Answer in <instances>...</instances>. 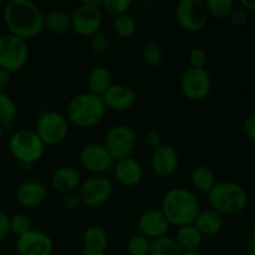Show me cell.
I'll use <instances>...</instances> for the list:
<instances>
[{
	"instance_id": "cell-39",
	"label": "cell",
	"mask_w": 255,
	"mask_h": 255,
	"mask_svg": "<svg viewBox=\"0 0 255 255\" xmlns=\"http://www.w3.org/2000/svg\"><path fill=\"white\" fill-rule=\"evenodd\" d=\"M243 132L249 141L255 143V114L246 117L243 121Z\"/></svg>"
},
{
	"instance_id": "cell-15",
	"label": "cell",
	"mask_w": 255,
	"mask_h": 255,
	"mask_svg": "<svg viewBox=\"0 0 255 255\" xmlns=\"http://www.w3.org/2000/svg\"><path fill=\"white\" fill-rule=\"evenodd\" d=\"M179 167V154L176 147L163 143L153 149L151 154V168L156 176L161 178L172 177Z\"/></svg>"
},
{
	"instance_id": "cell-24",
	"label": "cell",
	"mask_w": 255,
	"mask_h": 255,
	"mask_svg": "<svg viewBox=\"0 0 255 255\" xmlns=\"http://www.w3.org/2000/svg\"><path fill=\"white\" fill-rule=\"evenodd\" d=\"M191 183L197 192L208 194L211 189L216 186L217 176L213 169L208 166L194 167L191 173Z\"/></svg>"
},
{
	"instance_id": "cell-45",
	"label": "cell",
	"mask_w": 255,
	"mask_h": 255,
	"mask_svg": "<svg viewBox=\"0 0 255 255\" xmlns=\"http://www.w3.org/2000/svg\"><path fill=\"white\" fill-rule=\"evenodd\" d=\"M182 255H202L201 252L198 249H194V251H184L182 252Z\"/></svg>"
},
{
	"instance_id": "cell-11",
	"label": "cell",
	"mask_w": 255,
	"mask_h": 255,
	"mask_svg": "<svg viewBox=\"0 0 255 255\" xmlns=\"http://www.w3.org/2000/svg\"><path fill=\"white\" fill-rule=\"evenodd\" d=\"M179 86L187 100L193 102L203 101L212 91V77L206 69L188 67L182 74Z\"/></svg>"
},
{
	"instance_id": "cell-5",
	"label": "cell",
	"mask_w": 255,
	"mask_h": 255,
	"mask_svg": "<svg viewBox=\"0 0 255 255\" xmlns=\"http://www.w3.org/2000/svg\"><path fill=\"white\" fill-rule=\"evenodd\" d=\"M9 151L11 156L24 166H32L42 158L45 144L37 136L35 129L20 128L9 138Z\"/></svg>"
},
{
	"instance_id": "cell-18",
	"label": "cell",
	"mask_w": 255,
	"mask_h": 255,
	"mask_svg": "<svg viewBox=\"0 0 255 255\" xmlns=\"http://www.w3.org/2000/svg\"><path fill=\"white\" fill-rule=\"evenodd\" d=\"M47 188L39 181H25L15 189V199L24 208H37L47 199Z\"/></svg>"
},
{
	"instance_id": "cell-1",
	"label": "cell",
	"mask_w": 255,
	"mask_h": 255,
	"mask_svg": "<svg viewBox=\"0 0 255 255\" xmlns=\"http://www.w3.org/2000/svg\"><path fill=\"white\" fill-rule=\"evenodd\" d=\"M44 12L30 0H10L2 6V20L7 32L27 41L44 30Z\"/></svg>"
},
{
	"instance_id": "cell-25",
	"label": "cell",
	"mask_w": 255,
	"mask_h": 255,
	"mask_svg": "<svg viewBox=\"0 0 255 255\" xmlns=\"http://www.w3.org/2000/svg\"><path fill=\"white\" fill-rule=\"evenodd\" d=\"M203 239L204 237L202 236V233L197 229L194 224H187V226L179 227L176 237H174V241L177 242L182 252L198 249L203 243Z\"/></svg>"
},
{
	"instance_id": "cell-20",
	"label": "cell",
	"mask_w": 255,
	"mask_h": 255,
	"mask_svg": "<svg viewBox=\"0 0 255 255\" xmlns=\"http://www.w3.org/2000/svg\"><path fill=\"white\" fill-rule=\"evenodd\" d=\"M50 184L55 192L61 194L79 191L81 186V173L72 166H62L52 173Z\"/></svg>"
},
{
	"instance_id": "cell-30",
	"label": "cell",
	"mask_w": 255,
	"mask_h": 255,
	"mask_svg": "<svg viewBox=\"0 0 255 255\" xmlns=\"http://www.w3.org/2000/svg\"><path fill=\"white\" fill-rule=\"evenodd\" d=\"M142 59L148 66L157 67L163 62L164 54L161 45L153 40H148L142 46Z\"/></svg>"
},
{
	"instance_id": "cell-2",
	"label": "cell",
	"mask_w": 255,
	"mask_h": 255,
	"mask_svg": "<svg viewBox=\"0 0 255 255\" xmlns=\"http://www.w3.org/2000/svg\"><path fill=\"white\" fill-rule=\"evenodd\" d=\"M161 212L171 226L179 228L194 223L201 212V203L191 189L173 187L162 197Z\"/></svg>"
},
{
	"instance_id": "cell-10",
	"label": "cell",
	"mask_w": 255,
	"mask_h": 255,
	"mask_svg": "<svg viewBox=\"0 0 255 255\" xmlns=\"http://www.w3.org/2000/svg\"><path fill=\"white\" fill-rule=\"evenodd\" d=\"M177 24L187 32H199L208 24L209 15L203 0H182L174 7Z\"/></svg>"
},
{
	"instance_id": "cell-3",
	"label": "cell",
	"mask_w": 255,
	"mask_h": 255,
	"mask_svg": "<svg viewBox=\"0 0 255 255\" xmlns=\"http://www.w3.org/2000/svg\"><path fill=\"white\" fill-rule=\"evenodd\" d=\"M209 208L222 216H237L247 209L249 196L247 189L237 182L222 181L207 194Z\"/></svg>"
},
{
	"instance_id": "cell-41",
	"label": "cell",
	"mask_w": 255,
	"mask_h": 255,
	"mask_svg": "<svg viewBox=\"0 0 255 255\" xmlns=\"http://www.w3.org/2000/svg\"><path fill=\"white\" fill-rule=\"evenodd\" d=\"M144 141H146L147 146L152 149L158 148L159 146L163 144V142H162V136L157 131L147 132L146 137H144Z\"/></svg>"
},
{
	"instance_id": "cell-16",
	"label": "cell",
	"mask_w": 255,
	"mask_h": 255,
	"mask_svg": "<svg viewBox=\"0 0 255 255\" xmlns=\"http://www.w3.org/2000/svg\"><path fill=\"white\" fill-rule=\"evenodd\" d=\"M101 97L106 110L119 114L131 110L137 100L136 91L126 84H114Z\"/></svg>"
},
{
	"instance_id": "cell-21",
	"label": "cell",
	"mask_w": 255,
	"mask_h": 255,
	"mask_svg": "<svg viewBox=\"0 0 255 255\" xmlns=\"http://www.w3.org/2000/svg\"><path fill=\"white\" fill-rule=\"evenodd\" d=\"M193 224L203 237H213L222 232L224 227V219L222 214L217 213L213 209L209 208L203 211L201 209Z\"/></svg>"
},
{
	"instance_id": "cell-17",
	"label": "cell",
	"mask_w": 255,
	"mask_h": 255,
	"mask_svg": "<svg viewBox=\"0 0 255 255\" xmlns=\"http://www.w3.org/2000/svg\"><path fill=\"white\" fill-rule=\"evenodd\" d=\"M139 234L148 238L149 241L167 236L171 224L168 223L161 209H147L139 216L137 221Z\"/></svg>"
},
{
	"instance_id": "cell-42",
	"label": "cell",
	"mask_w": 255,
	"mask_h": 255,
	"mask_svg": "<svg viewBox=\"0 0 255 255\" xmlns=\"http://www.w3.org/2000/svg\"><path fill=\"white\" fill-rule=\"evenodd\" d=\"M10 82H11V74L0 67V92H4V90L9 86Z\"/></svg>"
},
{
	"instance_id": "cell-6",
	"label": "cell",
	"mask_w": 255,
	"mask_h": 255,
	"mask_svg": "<svg viewBox=\"0 0 255 255\" xmlns=\"http://www.w3.org/2000/svg\"><path fill=\"white\" fill-rule=\"evenodd\" d=\"M71 16V29L81 37H91L100 32L104 22V15L101 10V1L99 0H86L77 5Z\"/></svg>"
},
{
	"instance_id": "cell-13",
	"label": "cell",
	"mask_w": 255,
	"mask_h": 255,
	"mask_svg": "<svg viewBox=\"0 0 255 255\" xmlns=\"http://www.w3.org/2000/svg\"><path fill=\"white\" fill-rule=\"evenodd\" d=\"M79 161L82 168L92 173V176H101L106 173L114 164V159L111 158L104 144L96 142L85 144L80 149Z\"/></svg>"
},
{
	"instance_id": "cell-34",
	"label": "cell",
	"mask_w": 255,
	"mask_h": 255,
	"mask_svg": "<svg viewBox=\"0 0 255 255\" xmlns=\"http://www.w3.org/2000/svg\"><path fill=\"white\" fill-rule=\"evenodd\" d=\"M132 6L131 0H104L101 1V7L114 17L127 14Z\"/></svg>"
},
{
	"instance_id": "cell-48",
	"label": "cell",
	"mask_w": 255,
	"mask_h": 255,
	"mask_svg": "<svg viewBox=\"0 0 255 255\" xmlns=\"http://www.w3.org/2000/svg\"><path fill=\"white\" fill-rule=\"evenodd\" d=\"M246 255H255V251H251V249H249V252Z\"/></svg>"
},
{
	"instance_id": "cell-23",
	"label": "cell",
	"mask_w": 255,
	"mask_h": 255,
	"mask_svg": "<svg viewBox=\"0 0 255 255\" xmlns=\"http://www.w3.org/2000/svg\"><path fill=\"white\" fill-rule=\"evenodd\" d=\"M114 85V76L106 66H96L87 75L89 92L102 96Z\"/></svg>"
},
{
	"instance_id": "cell-29",
	"label": "cell",
	"mask_w": 255,
	"mask_h": 255,
	"mask_svg": "<svg viewBox=\"0 0 255 255\" xmlns=\"http://www.w3.org/2000/svg\"><path fill=\"white\" fill-rule=\"evenodd\" d=\"M17 106L14 100L5 92H0V126L9 127L16 119Z\"/></svg>"
},
{
	"instance_id": "cell-33",
	"label": "cell",
	"mask_w": 255,
	"mask_h": 255,
	"mask_svg": "<svg viewBox=\"0 0 255 255\" xmlns=\"http://www.w3.org/2000/svg\"><path fill=\"white\" fill-rule=\"evenodd\" d=\"M151 241L142 234H134L127 242V253L128 255H149Z\"/></svg>"
},
{
	"instance_id": "cell-12",
	"label": "cell",
	"mask_w": 255,
	"mask_h": 255,
	"mask_svg": "<svg viewBox=\"0 0 255 255\" xmlns=\"http://www.w3.org/2000/svg\"><path fill=\"white\" fill-rule=\"evenodd\" d=\"M79 194L81 197L82 206L89 208H97L104 206L114 193V183L105 174L101 176H91L79 188Z\"/></svg>"
},
{
	"instance_id": "cell-22",
	"label": "cell",
	"mask_w": 255,
	"mask_h": 255,
	"mask_svg": "<svg viewBox=\"0 0 255 255\" xmlns=\"http://www.w3.org/2000/svg\"><path fill=\"white\" fill-rule=\"evenodd\" d=\"M82 244H84V252L105 253L109 246V234L102 227L90 226L82 234Z\"/></svg>"
},
{
	"instance_id": "cell-38",
	"label": "cell",
	"mask_w": 255,
	"mask_h": 255,
	"mask_svg": "<svg viewBox=\"0 0 255 255\" xmlns=\"http://www.w3.org/2000/svg\"><path fill=\"white\" fill-rule=\"evenodd\" d=\"M228 19H229V21L232 22V25L242 27V26H244V25L248 24L249 15H248V11H247V10H244L243 7L236 6L233 9V11H232V14L229 15Z\"/></svg>"
},
{
	"instance_id": "cell-26",
	"label": "cell",
	"mask_w": 255,
	"mask_h": 255,
	"mask_svg": "<svg viewBox=\"0 0 255 255\" xmlns=\"http://www.w3.org/2000/svg\"><path fill=\"white\" fill-rule=\"evenodd\" d=\"M71 29V16L64 10H52L44 17V30L55 35H61Z\"/></svg>"
},
{
	"instance_id": "cell-37",
	"label": "cell",
	"mask_w": 255,
	"mask_h": 255,
	"mask_svg": "<svg viewBox=\"0 0 255 255\" xmlns=\"http://www.w3.org/2000/svg\"><path fill=\"white\" fill-rule=\"evenodd\" d=\"M61 206L62 208L67 209V211H75V209L80 208V207L82 206V201L79 192L75 191L66 194H62Z\"/></svg>"
},
{
	"instance_id": "cell-14",
	"label": "cell",
	"mask_w": 255,
	"mask_h": 255,
	"mask_svg": "<svg viewBox=\"0 0 255 255\" xmlns=\"http://www.w3.org/2000/svg\"><path fill=\"white\" fill-rule=\"evenodd\" d=\"M16 252L19 255H52L54 242L45 232L32 229L16 239Z\"/></svg>"
},
{
	"instance_id": "cell-35",
	"label": "cell",
	"mask_w": 255,
	"mask_h": 255,
	"mask_svg": "<svg viewBox=\"0 0 255 255\" xmlns=\"http://www.w3.org/2000/svg\"><path fill=\"white\" fill-rule=\"evenodd\" d=\"M89 47L96 55L107 54L110 50L109 37L105 34H102V32H97V34L89 37Z\"/></svg>"
},
{
	"instance_id": "cell-36",
	"label": "cell",
	"mask_w": 255,
	"mask_h": 255,
	"mask_svg": "<svg viewBox=\"0 0 255 255\" xmlns=\"http://www.w3.org/2000/svg\"><path fill=\"white\" fill-rule=\"evenodd\" d=\"M207 52L202 47H194L188 55L189 67L193 69H204L207 64Z\"/></svg>"
},
{
	"instance_id": "cell-44",
	"label": "cell",
	"mask_w": 255,
	"mask_h": 255,
	"mask_svg": "<svg viewBox=\"0 0 255 255\" xmlns=\"http://www.w3.org/2000/svg\"><path fill=\"white\" fill-rule=\"evenodd\" d=\"M248 246L251 248V251H255V229L249 234L248 238Z\"/></svg>"
},
{
	"instance_id": "cell-32",
	"label": "cell",
	"mask_w": 255,
	"mask_h": 255,
	"mask_svg": "<svg viewBox=\"0 0 255 255\" xmlns=\"http://www.w3.org/2000/svg\"><path fill=\"white\" fill-rule=\"evenodd\" d=\"M32 222L27 214L17 213L10 217V234L15 236L16 238L24 236L32 231Z\"/></svg>"
},
{
	"instance_id": "cell-31",
	"label": "cell",
	"mask_w": 255,
	"mask_h": 255,
	"mask_svg": "<svg viewBox=\"0 0 255 255\" xmlns=\"http://www.w3.org/2000/svg\"><path fill=\"white\" fill-rule=\"evenodd\" d=\"M206 7L209 16L216 19H228L236 4L232 0H207Z\"/></svg>"
},
{
	"instance_id": "cell-7",
	"label": "cell",
	"mask_w": 255,
	"mask_h": 255,
	"mask_svg": "<svg viewBox=\"0 0 255 255\" xmlns=\"http://www.w3.org/2000/svg\"><path fill=\"white\" fill-rule=\"evenodd\" d=\"M105 148L114 162L132 157L137 146V136L134 129L127 125H115L107 129L102 141Z\"/></svg>"
},
{
	"instance_id": "cell-4",
	"label": "cell",
	"mask_w": 255,
	"mask_h": 255,
	"mask_svg": "<svg viewBox=\"0 0 255 255\" xmlns=\"http://www.w3.org/2000/svg\"><path fill=\"white\" fill-rule=\"evenodd\" d=\"M106 107L101 96L84 92L72 97L66 106V119L82 128L97 126L106 115Z\"/></svg>"
},
{
	"instance_id": "cell-9",
	"label": "cell",
	"mask_w": 255,
	"mask_h": 255,
	"mask_svg": "<svg viewBox=\"0 0 255 255\" xmlns=\"http://www.w3.org/2000/svg\"><path fill=\"white\" fill-rule=\"evenodd\" d=\"M69 129L66 116L57 111H46L40 115L35 127V132L45 146H56L62 143L67 138Z\"/></svg>"
},
{
	"instance_id": "cell-8",
	"label": "cell",
	"mask_w": 255,
	"mask_h": 255,
	"mask_svg": "<svg viewBox=\"0 0 255 255\" xmlns=\"http://www.w3.org/2000/svg\"><path fill=\"white\" fill-rule=\"evenodd\" d=\"M29 45L27 41L15 35H0V67L10 74L17 72L26 65L29 60Z\"/></svg>"
},
{
	"instance_id": "cell-27",
	"label": "cell",
	"mask_w": 255,
	"mask_h": 255,
	"mask_svg": "<svg viewBox=\"0 0 255 255\" xmlns=\"http://www.w3.org/2000/svg\"><path fill=\"white\" fill-rule=\"evenodd\" d=\"M149 255H182V249L169 236H163L151 241Z\"/></svg>"
},
{
	"instance_id": "cell-46",
	"label": "cell",
	"mask_w": 255,
	"mask_h": 255,
	"mask_svg": "<svg viewBox=\"0 0 255 255\" xmlns=\"http://www.w3.org/2000/svg\"><path fill=\"white\" fill-rule=\"evenodd\" d=\"M2 138H4V127L0 126V144H1Z\"/></svg>"
},
{
	"instance_id": "cell-19",
	"label": "cell",
	"mask_w": 255,
	"mask_h": 255,
	"mask_svg": "<svg viewBox=\"0 0 255 255\" xmlns=\"http://www.w3.org/2000/svg\"><path fill=\"white\" fill-rule=\"evenodd\" d=\"M114 174L117 182L122 186L134 187L141 183L143 178V168L137 159L128 157L115 162Z\"/></svg>"
},
{
	"instance_id": "cell-43",
	"label": "cell",
	"mask_w": 255,
	"mask_h": 255,
	"mask_svg": "<svg viewBox=\"0 0 255 255\" xmlns=\"http://www.w3.org/2000/svg\"><path fill=\"white\" fill-rule=\"evenodd\" d=\"M239 5H241V7H243L244 10H252V11H254L255 10V0H242L241 2H239Z\"/></svg>"
},
{
	"instance_id": "cell-47",
	"label": "cell",
	"mask_w": 255,
	"mask_h": 255,
	"mask_svg": "<svg viewBox=\"0 0 255 255\" xmlns=\"http://www.w3.org/2000/svg\"><path fill=\"white\" fill-rule=\"evenodd\" d=\"M82 255H107L106 253H89V252H84Z\"/></svg>"
},
{
	"instance_id": "cell-40",
	"label": "cell",
	"mask_w": 255,
	"mask_h": 255,
	"mask_svg": "<svg viewBox=\"0 0 255 255\" xmlns=\"http://www.w3.org/2000/svg\"><path fill=\"white\" fill-rule=\"evenodd\" d=\"M10 234V217L0 209V242L5 241Z\"/></svg>"
},
{
	"instance_id": "cell-49",
	"label": "cell",
	"mask_w": 255,
	"mask_h": 255,
	"mask_svg": "<svg viewBox=\"0 0 255 255\" xmlns=\"http://www.w3.org/2000/svg\"><path fill=\"white\" fill-rule=\"evenodd\" d=\"M2 6H4V4H2V1H1V0H0V9H1Z\"/></svg>"
},
{
	"instance_id": "cell-28",
	"label": "cell",
	"mask_w": 255,
	"mask_h": 255,
	"mask_svg": "<svg viewBox=\"0 0 255 255\" xmlns=\"http://www.w3.org/2000/svg\"><path fill=\"white\" fill-rule=\"evenodd\" d=\"M112 30L115 34L121 39H129L137 31V22L131 15L125 14L121 16L114 17L112 21Z\"/></svg>"
}]
</instances>
